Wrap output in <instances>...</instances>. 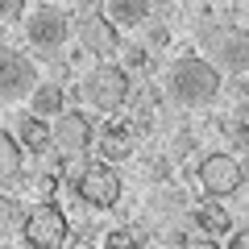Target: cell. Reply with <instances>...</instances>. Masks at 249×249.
Here are the masks:
<instances>
[{
    "mask_svg": "<svg viewBox=\"0 0 249 249\" xmlns=\"http://www.w3.org/2000/svg\"><path fill=\"white\" fill-rule=\"evenodd\" d=\"M224 88V75L208 54H183V58L170 62L166 71V91L170 100H178L183 108H204L220 96Z\"/></svg>",
    "mask_w": 249,
    "mask_h": 249,
    "instance_id": "cell-1",
    "label": "cell"
},
{
    "mask_svg": "<svg viewBox=\"0 0 249 249\" xmlns=\"http://www.w3.org/2000/svg\"><path fill=\"white\" fill-rule=\"evenodd\" d=\"M21 29H25V42L42 54H54L67 46V37L75 34V13L62 9V4H37V9H25L21 17Z\"/></svg>",
    "mask_w": 249,
    "mask_h": 249,
    "instance_id": "cell-2",
    "label": "cell"
},
{
    "mask_svg": "<svg viewBox=\"0 0 249 249\" xmlns=\"http://www.w3.org/2000/svg\"><path fill=\"white\" fill-rule=\"evenodd\" d=\"M129 91H133V79L116 62H96L79 83V96L88 100L91 112H121L129 104Z\"/></svg>",
    "mask_w": 249,
    "mask_h": 249,
    "instance_id": "cell-3",
    "label": "cell"
},
{
    "mask_svg": "<svg viewBox=\"0 0 249 249\" xmlns=\"http://www.w3.org/2000/svg\"><path fill=\"white\" fill-rule=\"evenodd\" d=\"M71 187H75V196H79L88 208H100V212H108V208L121 204L124 178H121V170H116V166H108V162H100V158H96V162H83V166L75 170Z\"/></svg>",
    "mask_w": 249,
    "mask_h": 249,
    "instance_id": "cell-4",
    "label": "cell"
},
{
    "mask_svg": "<svg viewBox=\"0 0 249 249\" xmlns=\"http://www.w3.org/2000/svg\"><path fill=\"white\" fill-rule=\"evenodd\" d=\"M21 241L29 249H62L71 241V220L58 204H34L21 216Z\"/></svg>",
    "mask_w": 249,
    "mask_h": 249,
    "instance_id": "cell-5",
    "label": "cell"
},
{
    "mask_svg": "<svg viewBox=\"0 0 249 249\" xmlns=\"http://www.w3.org/2000/svg\"><path fill=\"white\" fill-rule=\"evenodd\" d=\"M196 175H199L204 196L216 199V204H220L224 196H237L241 187H245V166H241V158H237V154H229V150H212V154H204Z\"/></svg>",
    "mask_w": 249,
    "mask_h": 249,
    "instance_id": "cell-6",
    "label": "cell"
},
{
    "mask_svg": "<svg viewBox=\"0 0 249 249\" xmlns=\"http://www.w3.org/2000/svg\"><path fill=\"white\" fill-rule=\"evenodd\" d=\"M91 145H96V124H91V116L79 112V108H67V112L50 124V150H58L62 162L83 158Z\"/></svg>",
    "mask_w": 249,
    "mask_h": 249,
    "instance_id": "cell-7",
    "label": "cell"
},
{
    "mask_svg": "<svg viewBox=\"0 0 249 249\" xmlns=\"http://www.w3.org/2000/svg\"><path fill=\"white\" fill-rule=\"evenodd\" d=\"M34 88H37L34 58H25L21 50H0V104L29 100V91H34Z\"/></svg>",
    "mask_w": 249,
    "mask_h": 249,
    "instance_id": "cell-8",
    "label": "cell"
},
{
    "mask_svg": "<svg viewBox=\"0 0 249 249\" xmlns=\"http://www.w3.org/2000/svg\"><path fill=\"white\" fill-rule=\"evenodd\" d=\"M75 37H79V46H83V50H88L96 62H104V58H112V54H121V46H124L121 29L108 25V21L100 17V9L83 13V17L75 21Z\"/></svg>",
    "mask_w": 249,
    "mask_h": 249,
    "instance_id": "cell-9",
    "label": "cell"
},
{
    "mask_svg": "<svg viewBox=\"0 0 249 249\" xmlns=\"http://www.w3.org/2000/svg\"><path fill=\"white\" fill-rule=\"evenodd\" d=\"M137 154V124L133 121H112L100 129V162H124Z\"/></svg>",
    "mask_w": 249,
    "mask_h": 249,
    "instance_id": "cell-10",
    "label": "cell"
},
{
    "mask_svg": "<svg viewBox=\"0 0 249 249\" xmlns=\"http://www.w3.org/2000/svg\"><path fill=\"white\" fill-rule=\"evenodd\" d=\"M191 224H196L208 241H216V237H229L232 232V212L224 204H216V199H199L196 212H191Z\"/></svg>",
    "mask_w": 249,
    "mask_h": 249,
    "instance_id": "cell-11",
    "label": "cell"
},
{
    "mask_svg": "<svg viewBox=\"0 0 249 249\" xmlns=\"http://www.w3.org/2000/svg\"><path fill=\"white\" fill-rule=\"evenodd\" d=\"M100 17L112 29H137V25L150 21V4L145 0H108L104 9H100Z\"/></svg>",
    "mask_w": 249,
    "mask_h": 249,
    "instance_id": "cell-12",
    "label": "cell"
},
{
    "mask_svg": "<svg viewBox=\"0 0 249 249\" xmlns=\"http://www.w3.org/2000/svg\"><path fill=\"white\" fill-rule=\"evenodd\" d=\"M67 112V88L62 83H37L34 91H29V116H37V121H46V116H58Z\"/></svg>",
    "mask_w": 249,
    "mask_h": 249,
    "instance_id": "cell-13",
    "label": "cell"
},
{
    "mask_svg": "<svg viewBox=\"0 0 249 249\" xmlns=\"http://www.w3.org/2000/svg\"><path fill=\"white\" fill-rule=\"evenodd\" d=\"M13 142L21 145V154H46L50 150V124L25 112L17 121V129H13Z\"/></svg>",
    "mask_w": 249,
    "mask_h": 249,
    "instance_id": "cell-14",
    "label": "cell"
},
{
    "mask_svg": "<svg viewBox=\"0 0 249 249\" xmlns=\"http://www.w3.org/2000/svg\"><path fill=\"white\" fill-rule=\"evenodd\" d=\"M17 183L25 187L29 196L37 199V204H54V187H58V175H54L50 166H37V170H21Z\"/></svg>",
    "mask_w": 249,
    "mask_h": 249,
    "instance_id": "cell-15",
    "label": "cell"
},
{
    "mask_svg": "<svg viewBox=\"0 0 249 249\" xmlns=\"http://www.w3.org/2000/svg\"><path fill=\"white\" fill-rule=\"evenodd\" d=\"M21 170H25V154L13 142L9 129H0V183H17Z\"/></svg>",
    "mask_w": 249,
    "mask_h": 249,
    "instance_id": "cell-16",
    "label": "cell"
},
{
    "mask_svg": "<svg viewBox=\"0 0 249 249\" xmlns=\"http://www.w3.org/2000/svg\"><path fill=\"white\" fill-rule=\"evenodd\" d=\"M104 249H145V232L133 229V224H124V229H112L104 237Z\"/></svg>",
    "mask_w": 249,
    "mask_h": 249,
    "instance_id": "cell-17",
    "label": "cell"
},
{
    "mask_svg": "<svg viewBox=\"0 0 249 249\" xmlns=\"http://www.w3.org/2000/svg\"><path fill=\"white\" fill-rule=\"evenodd\" d=\"M17 196H9V191H0V229H4V224H13L17 220Z\"/></svg>",
    "mask_w": 249,
    "mask_h": 249,
    "instance_id": "cell-18",
    "label": "cell"
},
{
    "mask_svg": "<svg viewBox=\"0 0 249 249\" xmlns=\"http://www.w3.org/2000/svg\"><path fill=\"white\" fill-rule=\"evenodd\" d=\"M224 249H249V232L232 229V232H229V241H224Z\"/></svg>",
    "mask_w": 249,
    "mask_h": 249,
    "instance_id": "cell-19",
    "label": "cell"
},
{
    "mask_svg": "<svg viewBox=\"0 0 249 249\" xmlns=\"http://www.w3.org/2000/svg\"><path fill=\"white\" fill-rule=\"evenodd\" d=\"M21 17H25L21 4H13V0H9V4H0V21H21Z\"/></svg>",
    "mask_w": 249,
    "mask_h": 249,
    "instance_id": "cell-20",
    "label": "cell"
},
{
    "mask_svg": "<svg viewBox=\"0 0 249 249\" xmlns=\"http://www.w3.org/2000/svg\"><path fill=\"white\" fill-rule=\"evenodd\" d=\"M79 249H91V245H79Z\"/></svg>",
    "mask_w": 249,
    "mask_h": 249,
    "instance_id": "cell-21",
    "label": "cell"
}]
</instances>
